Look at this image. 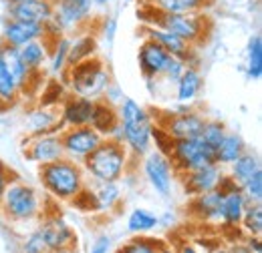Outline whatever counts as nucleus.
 <instances>
[{
    "instance_id": "f257e3e1",
    "label": "nucleus",
    "mask_w": 262,
    "mask_h": 253,
    "mask_svg": "<svg viewBox=\"0 0 262 253\" xmlns=\"http://www.w3.org/2000/svg\"><path fill=\"white\" fill-rule=\"evenodd\" d=\"M38 179L47 193L57 201H73L87 185L81 163H75L67 157L40 165Z\"/></svg>"
},
{
    "instance_id": "f03ea898",
    "label": "nucleus",
    "mask_w": 262,
    "mask_h": 253,
    "mask_svg": "<svg viewBox=\"0 0 262 253\" xmlns=\"http://www.w3.org/2000/svg\"><path fill=\"white\" fill-rule=\"evenodd\" d=\"M117 113H119V125L123 133V145L129 151L131 159H139L145 153H149L154 123L147 111L137 100L123 96Z\"/></svg>"
},
{
    "instance_id": "7ed1b4c3",
    "label": "nucleus",
    "mask_w": 262,
    "mask_h": 253,
    "mask_svg": "<svg viewBox=\"0 0 262 253\" xmlns=\"http://www.w3.org/2000/svg\"><path fill=\"white\" fill-rule=\"evenodd\" d=\"M129 151L123 143L113 139H103L101 145L83 161V171L91 175L95 183L119 181L129 167Z\"/></svg>"
},
{
    "instance_id": "20e7f679",
    "label": "nucleus",
    "mask_w": 262,
    "mask_h": 253,
    "mask_svg": "<svg viewBox=\"0 0 262 253\" xmlns=\"http://www.w3.org/2000/svg\"><path fill=\"white\" fill-rule=\"evenodd\" d=\"M63 74H65L71 95L85 96V98H93V100H99L105 95L107 87L111 85V72H109L107 64L97 57H91L81 63L67 66Z\"/></svg>"
},
{
    "instance_id": "39448f33",
    "label": "nucleus",
    "mask_w": 262,
    "mask_h": 253,
    "mask_svg": "<svg viewBox=\"0 0 262 253\" xmlns=\"http://www.w3.org/2000/svg\"><path fill=\"white\" fill-rule=\"evenodd\" d=\"M0 209L10 221H31L40 215V197L31 185L10 181L0 199Z\"/></svg>"
},
{
    "instance_id": "423d86ee",
    "label": "nucleus",
    "mask_w": 262,
    "mask_h": 253,
    "mask_svg": "<svg viewBox=\"0 0 262 253\" xmlns=\"http://www.w3.org/2000/svg\"><path fill=\"white\" fill-rule=\"evenodd\" d=\"M158 18L149 24V27H162L167 32L180 36L182 40H186L190 46L200 44L206 34H208V18L200 12H178V14H167L160 12L156 8Z\"/></svg>"
},
{
    "instance_id": "0eeeda50",
    "label": "nucleus",
    "mask_w": 262,
    "mask_h": 253,
    "mask_svg": "<svg viewBox=\"0 0 262 253\" xmlns=\"http://www.w3.org/2000/svg\"><path fill=\"white\" fill-rule=\"evenodd\" d=\"M167 159H169V163L178 175L216 163L214 149L208 147L200 137H196V139H176L171 143V151H169Z\"/></svg>"
},
{
    "instance_id": "6e6552de",
    "label": "nucleus",
    "mask_w": 262,
    "mask_h": 253,
    "mask_svg": "<svg viewBox=\"0 0 262 253\" xmlns=\"http://www.w3.org/2000/svg\"><path fill=\"white\" fill-rule=\"evenodd\" d=\"M59 135H61L65 157L75 163H83L103 141V137L91 125L65 127V131H61Z\"/></svg>"
},
{
    "instance_id": "1a4fd4ad",
    "label": "nucleus",
    "mask_w": 262,
    "mask_h": 253,
    "mask_svg": "<svg viewBox=\"0 0 262 253\" xmlns=\"http://www.w3.org/2000/svg\"><path fill=\"white\" fill-rule=\"evenodd\" d=\"M141 165H143V175L149 181L151 189L162 197H167L171 193L173 177H176V171H173L169 159L162 155L160 151H149L143 155Z\"/></svg>"
},
{
    "instance_id": "9d476101",
    "label": "nucleus",
    "mask_w": 262,
    "mask_h": 253,
    "mask_svg": "<svg viewBox=\"0 0 262 253\" xmlns=\"http://www.w3.org/2000/svg\"><path fill=\"white\" fill-rule=\"evenodd\" d=\"M204 123H206V117L188 107V109H182L178 113H169L165 119H162L160 127L176 141V139H196V137H200Z\"/></svg>"
},
{
    "instance_id": "9b49d317",
    "label": "nucleus",
    "mask_w": 262,
    "mask_h": 253,
    "mask_svg": "<svg viewBox=\"0 0 262 253\" xmlns=\"http://www.w3.org/2000/svg\"><path fill=\"white\" fill-rule=\"evenodd\" d=\"M25 155L29 161L36 163L38 167L45 163H53L57 159L65 157L63 151V143H61V135L59 133H40L33 135L27 143H25Z\"/></svg>"
},
{
    "instance_id": "f8f14e48",
    "label": "nucleus",
    "mask_w": 262,
    "mask_h": 253,
    "mask_svg": "<svg viewBox=\"0 0 262 253\" xmlns=\"http://www.w3.org/2000/svg\"><path fill=\"white\" fill-rule=\"evenodd\" d=\"M53 2H55V12L51 20L59 27L61 32L83 24L93 10V0H53Z\"/></svg>"
},
{
    "instance_id": "ddd939ff",
    "label": "nucleus",
    "mask_w": 262,
    "mask_h": 253,
    "mask_svg": "<svg viewBox=\"0 0 262 253\" xmlns=\"http://www.w3.org/2000/svg\"><path fill=\"white\" fill-rule=\"evenodd\" d=\"M53 12H55L53 0H14V2H8V18H14V20L47 24L53 18Z\"/></svg>"
},
{
    "instance_id": "4468645a",
    "label": "nucleus",
    "mask_w": 262,
    "mask_h": 253,
    "mask_svg": "<svg viewBox=\"0 0 262 253\" xmlns=\"http://www.w3.org/2000/svg\"><path fill=\"white\" fill-rule=\"evenodd\" d=\"M222 167L218 163H212L208 167H202L196 171H188V173H180L182 177V185L190 197L202 195L208 191H214L218 187L220 179H222Z\"/></svg>"
},
{
    "instance_id": "2eb2a0df",
    "label": "nucleus",
    "mask_w": 262,
    "mask_h": 253,
    "mask_svg": "<svg viewBox=\"0 0 262 253\" xmlns=\"http://www.w3.org/2000/svg\"><path fill=\"white\" fill-rule=\"evenodd\" d=\"M169 59H171V55H167L158 42H154L149 38L143 40V44L139 46V53H137L139 70L143 72V77L147 81H154V79L162 77Z\"/></svg>"
},
{
    "instance_id": "dca6fc26",
    "label": "nucleus",
    "mask_w": 262,
    "mask_h": 253,
    "mask_svg": "<svg viewBox=\"0 0 262 253\" xmlns=\"http://www.w3.org/2000/svg\"><path fill=\"white\" fill-rule=\"evenodd\" d=\"M95 103L93 98H85V96L69 95L63 100V109H61V123L63 127H87L93 121V113H95Z\"/></svg>"
},
{
    "instance_id": "f3484780",
    "label": "nucleus",
    "mask_w": 262,
    "mask_h": 253,
    "mask_svg": "<svg viewBox=\"0 0 262 253\" xmlns=\"http://www.w3.org/2000/svg\"><path fill=\"white\" fill-rule=\"evenodd\" d=\"M47 31H45V24H36V22H27V20H14V18H8L4 22V29H2V42L4 44H10V46H23L27 42H33L38 38H45Z\"/></svg>"
},
{
    "instance_id": "a211bd4d",
    "label": "nucleus",
    "mask_w": 262,
    "mask_h": 253,
    "mask_svg": "<svg viewBox=\"0 0 262 253\" xmlns=\"http://www.w3.org/2000/svg\"><path fill=\"white\" fill-rule=\"evenodd\" d=\"M145 32H147V38L154 40V42H158L167 55L178 57V59H184L188 64H194V46H190L180 36L167 32L162 27H147Z\"/></svg>"
},
{
    "instance_id": "6ab92c4d",
    "label": "nucleus",
    "mask_w": 262,
    "mask_h": 253,
    "mask_svg": "<svg viewBox=\"0 0 262 253\" xmlns=\"http://www.w3.org/2000/svg\"><path fill=\"white\" fill-rule=\"evenodd\" d=\"M40 231H42V235H45L47 245H49L51 251L65 249V247H75L77 235L71 229V225L67 221H63L61 217L45 219V221L40 223Z\"/></svg>"
},
{
    "instance_id": "aec40b11",
    "label": "nucleus",
    "mask_w": 262,
    "mask_h": 253,
    "mask_svg": "<svg viewBox=\"0 0 262 253\" xmlns=\"http://www.w3.org/2000/svg\"><path fill=\"white\" fill-rule=\"evenodd\" d=\"M222 193V205H220V223L226 227H238L244 211L248 207V201L244 197L242 189L236 185L228 191H220Z\"/></svg>"
},
{
    "instance_id": "412c9836",
    "label": "nucleus",
    "mask_w": 262,
    "mask_h": 253,
    "mask_svg": "<svg viewBox=\"0 0 262 253\" xmlns=\"http://www.w3.org/2000/svg\"><path fill=\"white\" fill-rule=\"evenodd\" d=\"M0 63L4 64L6 70L12 74L14 83H16L18 89H20V93H25L27 87L33 83V77H36V74H33V72L25 66L20 55H18V48L2 42V44H0Z\"/></svg>"
},
{
    "instance_id": "4be33fe9",
    "label": "nucleus",
    "mask_w": 262,
    "mask_h": 253,
    "mask_svg": "<svg viewBox=\"0 0 262 253\" xmlns=\"http://www.w3.org/2000/svg\"><path fill=\"white\" fill-rule=\"evenodd\" d=\"M220 205H222V193L218 189L194 195L190 201L192 215L206 223H220Z\"/></svg>"
},
{
    "instance_id": "5701e85b",
    "label": "nucleus",
    "mask_w": 262,
    "mask_h": 253,
    "mask_svg": "<svg viewBox=\"0 0 262 253\" xmlns=\"http://www.w3.org/2000/svg\"><path fill=\"white\" fill-rule=\"evenodd\" d=\"M202 85H204V79H202V72L198 70L196 64H188L186 70L182 72V77L176 81V98L178 103L182 105H190L194 103L202 91Z\"/></svg>"
},
{
    "instance_id": "b1692460",
    "label": "nucleus",
    "mask_w": 262,
    "mask_h": 253,
    "mask_svg": "<svg viewBox=\"0 0 262 253\" xmlns=\"http://www.w3.org/2000/svg\"><path fill=\"white\" fill-rule=\"evenodd\" d=\"M18 55L23 59L25 66L33 72V74H40L42 70V64L49 59L51 50H49V38H38L33 42H27L23 46H18Z\"/></svg>"
},
{
    "instance_id": "393cba45",
    "label": "nucleus",
    "mask_w": 262,
    "mask_h": 253,
    "mask_svg": "<svg viewBox=\"0 0 262 253\" xmlns=\"http://www.w3.org/2000/svg\"><path fill=\"white\" fill-rule=\"evenodd\" d=\"M93 199H95V211L97 213H111L121 203V187L117 181H105L95 183L93 187Z\"/></svg>"
},
{
    "instance_id": "a878e982",
    "label": "nucleus",
    "mask_w": 262,
    "mask_h": 253,
    "mask_svg": "<svg viewBox=\"0 0 262 253\" xmlns=\"http://www.w3.org/2000/svg\"><path fill=\"white\" fill-rule=\"evenodd\" d=\"M117 125H119V113H117V109L111 103L99 98L97 103H95V113H93L91 127L97 131L103 139H107Z\"/></svg>"
},
{
    "instance_id": "bb28decb",
    "label": "nucleus",
    "mask_w": 262,
    "mask_h": 253,
    "mask_svg": "<svg viewBox=\"0 0 262 253\" xmlns=\"http://www.w3.org/2000/svg\"><path fill=\"white\" fill-rule=\"evenodd\" d=\"M27 127L31 129V135H40V133H59L61 115H57L51 107H38L27 117Z\"/></svg>"
},
{
    "instance_id": "cd10ccee",
    "label": "nucleus",
    "mask_w": 262,
    "mask_h": 253,
    "mask_svg": "<svg viewBox=\"0 0 262 253\" xmlns=\"http://www.w3.org/2000/svg\"><path fill=\"white\" fill-rule=\"evenodd\" d=\"M244 151H246V145L242 137L238 133H226L220 145L214 149V159L220 167H226V165H232Z\"/></svg>"
},
{
    "instance_id": "c85d7f7f",
    "label": "nucleus",
    "mask_w": 262,
    "mask_h": 253,
    "mask_svg": "<svg viewBox=\"0 0 262 253\" xmlns=\"http://www.w3.org/2000/svg\"><path fill=\"white\" fill-rule=\"evenodd\" d=\"M260 159L256 157V155H252V153H248V151H244L240 157L236 159L232 165H230V177H232V181L240 187L242 183H246L256 171H260Z\"/></svg>"
},
{
    "instance_id": "c756f323",
    "label": "nucleus",
    "mask_w": 262,
    "mask_h": 253,
    "mask_svg": "<svg viewBox=\"0 0 262 253\" xmlns=\"http://www.w3.org/2000/svg\"><path fill=\"white\" fill-rule=\"evenodd\" d=\"M158 225H160V217L143 207L133 209L127 217V229L133 235H147V233L156 231Z\"/></svg>"
},
{
    "instance_id": "7c9ffc66",
    "label": "nucleus",
    "mask_w": 262,
    "mask_h": 253,
    "mask_svg": "<svg viewBox=\"0 0 262 253\" xmlns=\"http://www.w3.org/2000/svg\"><path fill=\"white\" fill-rule=\"evenodd\" d=\"M246 77L250 81L262 79V36L254 34L246 46Z\"/></svg>"
},
{
    "instance_id": "2f4dec72",
    "label": "nucleus",
    "mask_w": 262,
    "mask_h": 253,
    "mask_svg": "<svg viewBox=\"0 0 262 253\" xmlns=\"http://www.w3.org/2000/svg\"><path fill=\"white\" fill-rule=\"evenodd\" d=\"M95 50H97V38L93 34H83L75 38L69 46V66L95 57Z\"/></svg>"
},
{
    "instance_id": "473e14b6",
    "label": "nucleus",
    "mask_w": 262,
    "mask_h": 253,
    "mask_svg": "<svg viewBox=\"0 0 262 253\" xmlns=\"http://www.w3.org/2000/svg\"><path fill=\"white\" fill-rule=\"evenodd\" d=\"M20 95H23V93H20L18 85L14 83L12 74L6 70L4 64L0 63V107L8 109V107L16 105Z\"/></svg>"
},
{
    "instance_id": "72a5a7b5",
    "label": "nucleus",
    "mask_w": 262,
    "mask_h": 253,
    "mask_svg": "<svg viewBox=\"0 0 262 253\" xmlns=\"http://www.w3.org/2000/svg\"><path fill=\"white\" fill-rule=\"evenodd\" d=\"M69 46H71V40L61 36L53 42V50H51V63H49V70L51 74H63L69 66Z\"/></svg>"
},
{
    "instance_id": "f704fd0d",
    "label": "nucleus",
    "mask_w": 262,
    "mask_h": 253,
    "mask_svg": "<svg viewBox=\"0 0 262 253\" xmlns=\"http://www.w3.org/2000/svg\"><path fill=\"white\" fill-rule=\"evenodd\" d=\"M147 4H151L160 12H167V14L200 12V10H204V4L200 0H149Z\"/></svg>"
},
{
    "instance_id": "c9c22d12",
    "label": "nucleus",
    "mask_w": 262,
    "mask_h": 253,
    "mask_svg": "<svg viewBox=\"0 0 262 253\" xmlns=\"http://www.w3.org/2000/svg\"><path fill=\"white\" fill-rule=\"evenodd\" d=\"M242 229L248 237H260L262 233V205L260 203H248L244 217H242Z\"/></svg>"
},
{
    "instance_id": "e433bc0d",
    "label": "nucleus",
    "mask_w": 262,
    "mask_h": 253,
    "mask_svg": "<svg viewBox=\"0 0 262 253\" xmlns=\"http://www.w3.org/2000/svg\"><path fill=\"white\" fill-rule=\"evenodd\" d=\"M160 247H162V241H156L145 235H137L125 245H121L117 253H160Z\"/></svg>"
},
{
    "instance_id": "4c0bfd02",
    "label": "nucleus",
    "mask_w": 262,
    "mask_h": 253,
    "mask_svg": "<svg viewBox=\"0 0 262 253\" xmlns=\"http://www.w3.org/2000/svg\"><path fill=\"white\" fill-rule=\"evenodd\" d=\"M226 133H228V131H226L224 123H220V121H208V119H206L204 129H202V133H200V139H202L208 147L216 149V147L220 145V141L224 139Z\"/></svg>"
},
{
    "instance_id": "58836bf2",
    "label": "nucleus",
    "mask_w": 262,
    "mask_h": 253,
    "mask_svg": "<svg viewBox=\"0 0 262 253\" xmlns=\"http://www.w3.org/2000/svg\"><path fill=\"white\" fill-rule=\"evenodd\" d=\"M248 203H262V169L256 171L246 183L240 185Z\"/></svg>"
},
{
    "instance_id": "ea45409f",
    "label": "nucleus",
    "mask_w": 262,
    "mask_h": 253,
    "mask_svg": "<svg viewBox=\"0 0 262 253\" xmlns=\"http://www.w3.org/2000/svg\"><path fill=\"white\" fill-rule=\"evenodd\" d=\"M20 251L23 253H51L49 245H47V239H45V235H42V231H40V227H36L33 233L25 239Z\"/></svg>"
},
{
    "instance_id": "a19ab883",
    "label": "nucleus",
    "mask_w": 262,
    "mask_h": 253,
    "mask_svg": "<svg viewBox=\"0 0 262 253\" xmlns=\"http://www.w3.org/2000/svg\"><path fill=\"white\" fill-rule=\"evenodd\" d=\"M151 143H156V151H160L162 155L167 157L169 151H171L173 139H171L160 125H154V129H151Z\"/></svg>"
},
{
    "instance_id": "79ce46f5",
    "label": "nucleus",
    "mask_w": 262,
    "mask_h": 253,
    "mask_svg": "<svg viewBox=\"0 0 262 253\" xmlns=\"http://www.w3.org/2000/svg\"><path fill=\"white\" fill-rule=\"evenodd\" d=\"M186 66H188V63L184 61V59H178V57H171L169 61H167V64H165V70L162 77H165L167 81H171V83H176L180 77H182V72L186 70Z\"/></svg>"
},
{
    "instance_id": "37998d69",
    "label": "nucleus",
    "mask_w": 262,
    "mask_h": 253,
    "mask_svg": "<svg viewBox=\"0 0 262 253\" xmlns=\"http://www.w3.org/2000/svg\"><path fill=\"white\" fill-rule=\"evenodd\" d=\"M109 247H111V237L101 235V237H97V241L93 243V247H91L89 253H109Z\"/></svg>"
},
{
    "instance_id": "c03bdc74",
    "label": "nucleus",
    "mask_w": 262,
    "mask_h": 253,
    "mask_svg": "<svg viewBox=\"0 0 262 253\" xmlns=\"http://www.w3.org/2000/svg\"><path fill=\"white\" fill-rule=\"evenodd\" d=\"M10 181H14V179H10V171H8V167L4 165V161L0 159V199H2L4 189L8 187V183H10Z\"/></svg>"
},
{
    "instance_id": "a18cd8bd",
    "label": "nucleus",
    "mask_w": 262,
    "mask_h": 253,
    "mask_svg": "<svg viewBox=\"0 0 262 253\" xmlns=\"http://www.w3.org/2000/svg\"><path fill=\"white\" fill-rule=\"evenodd\" d=\"M246 249L250 253H262V245H260V237H248V245Z\"/></svg>"
},
{
    "instance_id": "49530a36",
    "label": "nucleus",
    "mask_w": 262,
    "mask_h": 253,
    "mask_svg": "<svg viewBox=\"0 0 262 253\" xmlns=\"http://www.w3.org/2000/svg\"><path fill=\"white\" fill-rule=\"evenodd\" d=\"M176 253H198V249L194 247V245H190V243H182Z\"/></svg>"
},
{
    "instance_id": "de8ad7c7",
    "label": "nucleus",
    "mask_w": 262,
    "mask_h": 253,
    "mask_svg": "<svg viewBox=\"0 0 262 253\" xmlns=\"http://www.w3.org/2000/svg\"><path fill=\"white\" fill-rule=\"evenodd\" d=\"M51 253H77L75 247H65V249H57V251H51Z\"/></svg>"
},
{
    "instance_id": "09e8293b",
    "label": "nucleus",
    "mask_w": 262,
    "mask_h": 253,
    "mask_svg": "<svg viewBox=\"0 0 262 253\" xmlns=\"http://www.w3.org/2000/svg\"><path fill=\"white\" fill-rule=\"evenodd\" d=\"M160 253H176V251H173L169 245H164V243H162V247H160Z\"/></svg>"
},
{
    "instance_id": "8fccbe9b",
    "label": "nucleus",
    "mask_w": 262,
    "mask_h": 253,
    "mask_svg": "<svg viewBox=\"0 0 262 253\" xmlns=\"http://www.w3.org/2000/svg\"><path fill=\"white\" fill-rule=\"evenodd\" d=\"M111 0H93V4H99V6H105V4H109Z\"/></svg>"
},
{
    "instance_id": "3c124183",
    "label": "nucleus",
    "mask_w": 262,
    "mask_h": 253,
    "mask_svg": "<svg viewBox=\"0 0 262 253\" xmlns=\"http://www.w3.org/2000/svg\"><path fill=\"white\" fill-rule=\"evenodd\" d=\"M200 2H202V4H204V6H206V4H210V2H212V0H200Z\"/></svg>"
},
{
    "instance_id": "603ef678",
    "label": "nucleus",
    "mask_w": 262,
    "mask_h": 253,
    "mask_svg": "<svg viewBox=\"0 0 262 253\" xmlns=\"http://www.w3.org/2000/svg\"><path fill=\"white\" fill-rule=\"evenodd\" d=\"M8 2H14V0H8Z\"/></svg>"
},
{
    "instance_id": "864d4df0",
    "label": "nucleus",
    "mask_w": 262,
    "mask_h": 253,
    "mask_svg": "<svg viewBox=\"0 0 262 253\" xmlns=\"http://www.w3.org/2000/svg\"><path fill=\"white\" fill-rule=\"evenodd\" d=\"M125 2H129V0H125Z\"/></svg>"
},
{
    "instance_id": "5fc2aeb1",
    "label": "nucleus",
    "mask_w": 262,
    "mask_h": 253,
    "mask_svg": "<svg viewBox=\"0 0 262 253\" xmlns=\"http://www.w3.org/2000/svg\"><path fill=\"white\" fill-rule=\"evenodd\" d=\"M230 253H232V251H230Z\"/></svg>"
}]
</instances>
